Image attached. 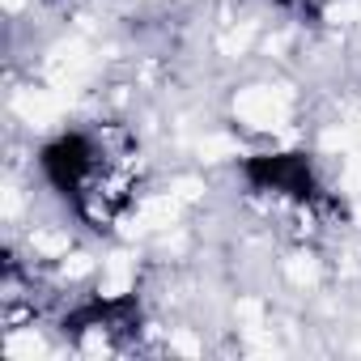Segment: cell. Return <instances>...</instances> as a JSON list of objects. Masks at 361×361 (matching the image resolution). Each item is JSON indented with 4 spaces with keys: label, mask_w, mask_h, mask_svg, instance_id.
Listing matches in <instances>:
<instances>
[{
    "label": "cell",
    "mask_w": 361,
    "mask_h": 361,
    "mask_svg": "<svg viewBox=\"0 0 361 361\" xmlns=\"http://www.w3.org/2000/svg\"><path fill=\"white\" fill-rule=\"evenodd\" d=\"M226 111H230V128L243 140L272 145V149H281L298 132V123L306 119L302 90L289 85V81H281V77H259V81L234 85Z\"/></svg>",
    "instance_id": "obj_1"
},
{
    "label": "cell",
    "mask_w": 361,
    "mask_h": 361,
    "mask_svg": "<svg viewBox=\"0 0 361 361\" xmlns=\"http://www.w3.org/2000/svg\"><path fill=\"white\" fill-rule=\"evenodd\" d=\"M276 281L285 293L310 298V293H323V285L331 281V264L319 255L314 243H289V251L276 259Z\"/></svg>",
    "instance_id": "obj_2"
},
{
    "label": "cell",
    "mask_w": 361,
    "mask_h": 361,
    "mask_svg": "<svg viewBox=\"0 0 361 361\" xmlns=\"http://www.w3.org/2000/svg\"><path fill=\"white\" fill-rule=\"evenodd\" d=\"M47 5H56V0H47Z\"/></svg>",
    "instance_id": "obj_3"
}]
</instances>
